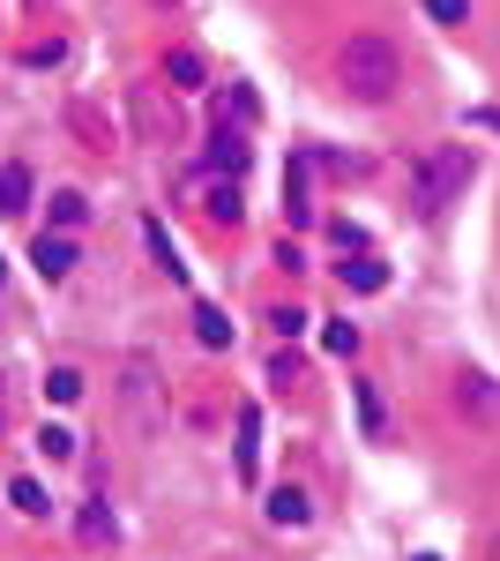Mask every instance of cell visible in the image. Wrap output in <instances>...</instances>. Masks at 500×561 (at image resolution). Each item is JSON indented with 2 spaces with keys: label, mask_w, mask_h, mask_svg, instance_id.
I'll return each instance as SVG.
<instances>
[{
  "label": "cell",
  "mask_w": 500,
  "mask_h": 561,
  "mask_svg": "<svg viewBox=\"0 0 500 561\" xmlns=\"http://www.w3.org/2000/svg\"><path fill=\"white\" fill-rule=\"evenodd\" d=\"M426 15L449 23V31H463V23H470V0H426Z\"/></svg>",
  "instance_id": "20"
},
{
  "label": "cell",
  "mask_w": 500,
  "mask_h": 561,
  "mask_svg": "<svg viewBox=\"0 0 500 561\" xmlns=\"http://www.w3.org/2000/svg\"><path fill=\"white\" fill-rule=\"evenodd\" d=\"M359 427H367V434H381V397H374L367 382H359Z\"/></svg>",
  "instance_id": "24"
},
{
  "label": "cell",
  "mask_w": 500,
  "mask_h": 561,
  "mask_svg": "<svg viewBox=\"0 0 500 561\" xmlns=\"http://www.w3.org/2000/svg\"><path fill=\"white\" fill-rule=\"evenodd\" d=\"M418 561H441V554H418Z\"/></svg>",
  "instance_id": "28"
},
{
  "label": "cell",
  "mask_w": 500,
  "mask_h": 561,
  "mask_svg": "<svg viewBox=\"0 0 500 561\" xmlns=\"http://www.w3.org/2000/svg\"><path fill=\"white\" fill-rule=\"evenodd\" d=\"M195 337H202V345L217 352V345H232V322H224L217 307H195Z\"/></svg>",
  "instance_id": "17"
},
{
  "label": "cell",
  "mask_w": 500,
  "mask_h": 561,
  "mask_svg": "<svg viewBox=\"0 0 500 561\" xmlns=\"http://www.w3.org/2000/svg\"><path fill=\"white\" fill-rule=\"evenodd\" d=\"M8 502H15L23 517H45V510H53V502H45V486H38V479H8Z\"/></svg>",
  "instance_id": "16"
},
{
  "label": "cell",
  "mask_w": 500,
  "mask_h": 561,
  "mask_svg": "<svg viewBox=\"0 0 500 561\" xmlns=\"http://www.w3.org/2000/svg\"><path fill=\"white\" fill-rule=\"evenodd\" d=\"M269 322H277V337H299V330H306V314H299V307H277Z\"/></svg>",
  "instance_id": "25"
},
{
  "label": "cell",
  "mask_w": 500,
  "mask_h": 561,
  "mask_svg": "<svg viewBox=\"0 0 500 561\" xmlns=\"http://www.w3.org/2000/svg\"><path fill=\"white\" fill-rule=\"evenodd\" d=\"M284 210H292V225H306V217H314V203H306V158H292V180H284Z\"/></svg>",
  "instance_id": "14"
},
{
  "label": "cell",
  "mask_w": 500,
  "mask_h": 561,
  "mask_svg": "<svg viewBox=\"0 0 500 561\" xmlns=\"http://www.w3.org/2000/svg\"><path fill=\"white\" fill-rule=\"evenodd\" d=\"M202 217H209V225H240V187H232V180H224V187H209Z\"/></svg>",
  "instance_id": "12"
},
{
  "label": "cell",
  "mask_w": 500,
  "mask_h": 561,
  "mask_svg": "<svg viewBox=\"0 0 500 561\" xmlns=\"http://www.w3.org/2000/svg\"><path fill=\"white\" fill-rule=\"evenodd\" d=\"M68 128L90 135V150H105V128H97V113H90V105H68Z\"/></svg>",
  "instance_id": "21"
},
{
  "label": "cell",
  "mask_w": 500,
  "mask_h": 561,
  "mask_svg": "<svg viewBox=\"0 0 500 561\" xmlns=\"http://www.w3.org/2000/svg\"><path fill=\"white\" fill-rule=\"evenodd\" d=\"M486 561H500V531H493V547H486Z\"/></svg>",
  "instance_id": "27"
},
{
  "label": "cell",
  "mask_w": 500,
  "mask_h": 561,
  "mask_svg": "<svg viewBox=\"0 0 500 561\" xmlns=\"http://www.w3.org/2000/svg\"><path fill=\"white\" fill-rule=\"evenodd\" d=\"M202 83H209L202 53H195V45H172L165 53V90H202Z\"/></svg>",
  "instance_id": "6"
},
{
  "label": "cell",
  "mask_w": 500,
  "mask_h": 561,
  "mask_svg": "<svg viewBox=\"0 0 500 561\" xmlns=\"http://www.w3.org/2000/svg\"><path fill=\"white\" fill-rule=\"evenodd\" d=\"M232 465H240V479H254V465H261V412H254V404H240V442H232Z\"/></svg>",
  "instance_id": "7"
},
{
  "label": "cell",
  "mask_w": 500,
  "mask_h": 561,
  "mask_svg": "<svg viewBox=\"0 0 500 561\" xmlns=\"http://www.w3.org/2000/svg\"><path fill=\"white\" fill-rule=\"evenodd\" d=\"M456 412L470 427H500V382L493 375H456Z\"/></svg>",
  "instance_id": "4"
},
{
  "label": "cell",
  "mask_w": 500,
  "mask_h": 561,
  "mask_svg": "<svg viewBox=\"0 0 500 561\" xmlns=\"http://www.w3.org/2000/svg\"><path fill=\"white\" fill-rule=\"evenodd\" d=\"M45 210H53V225H60V232H75V225L90 217V195H75V187H60V195H53Z\"/></svg>",
  "instance_id": "13"
},
{
  "label": "cell",
  "mask_w": 500,
  "mask_h": 561,
  "mask_svg": "<svg viewBox=\"0 0 500 561\" xmlns=\"http://www.w3.org/2000/svg\"><path fill=\"white\" fill-rule=\"evenodd\" d=\"M336 270H344V285H351V293H381V285H388V270H381L374 248H351V262H336Z\"/></svg>",
  "instance_id": "8"
},
{
  "label": "cell",
  "mask_w": 500,
  "mask_h": 561,
  "mask_svg": "<svg viewBox=\"0 0 500 561\" xmlns=\"http://www.w3.org/2000/svg\"><path fill=\"white\" fill-rule=\"evenodd\" d=\"M209 165H217V173H240V165H247V128H224V121H217V135H209Z\"/></svg>",
  "instance_id": "9"
},
{
  "label": "cell",
  "mask_w": 500,
  "mask_h": 561,
  "mask_svg": "<svg viewBox=\"0 0 500 561\" xmlns=\"http://www.w3.org/2000/svg\"><path fill=\"white\" fill-rule=\"evenodd\" d=\"M31 262H38V277H45V285H60V277L75 270V240H68V232H38Z\"/></svg>",
  "instance_id": "5"
},
{
  "label": "cell",
  "mask_w": 500,
  "mask_h": 561,
  "mask_svg": "<svg viewBox=\"0 0 500 561\" xmlns=\"http://www.w3.org/2000/svg\"><path fill=\"white\" fill-rule=\"evenodd\" d=\"M478 180V158H470V142H441V150H426L411 158V173H404V195H411L418 217H441L449 203H463V187Z\"/></svg>",
  "instance_id": "2"
},
{
  "label": "cell",
  "mask_w": 500,
  "mask_h": 561,
  "mask_svg": "<svg viewBox=\"0 0 500 561\" xmlns=\"http://www.w3.org/2000/svg\"><path fill=\"white\" fill-rule=\"evenodd\" d=\"M127 128H135V142H150V150H172V142L187 135L179 98H172L165 83H135L127 90Z\"/></svg>",
  "instance_id": "3"
},
{
  "label": "cell",
  "mask_w": 500,
  "mask_h": 561,
  "mask_svg": "<svg viewBox=\"0 0 500 561\" xmlns=\"http://www.w3.org/2000/svg\"><path fill=\"white\" fill-rule=\"evenodd\" d=\"M83 547H113V517L105 510H83Z\"/></svg>",
  "instance_id": "23"
},
{
  "label": "cell",
  "mask_w": 500,
  "mask_h": 561,
  "mask_svg": "<svg viewBox=\"0 0 500 561\" xmlns=\"http://www.w3.org/2000/svg\"><path fill=\"white\" fill-rule=\"evenodd\" d=\"M38 449L53 457V465H68V457H75V434L68 427H38Z\"/></svg>",
  "instance_id": "19"
},
{
  "label": "cell",
  "mask_w": 500,
  "mask_h": 561,
  "mask_svg": "<svg viewBox=\"0 0 500 561\" xmlns=\"http://www.w3.org/2000/svg\"><path fill=\"white\" fill-rule=\"evenodd\" d=\"M261 510H269V524H277V531H299V524L314 517V510H306V494H299V486H277V494H269V502H261Z\"/></svg>",
  "instance_id": "10"
},
{
  "label": "cell",
  "mask_w": 500,
  "mask_h": 561,
  "mask_svg": "<svg viewBox=\"0 0 500 561\" xmlns=\"http://www.w3.org/2000/svg\"><path fill=\"white\" fill-rule=\"evenodd\" d=\"M470 128H493L500 135V105H478V113H470Z\"/></svg>",
  "instance_id": "26"
},
{
  "label": "cell",
  "mask_w": 500,
  "mask_h": 561,
  "mask_svg": "<svg viewBox=\"0 0 500 561\" xmlns=\"http://www.w3.org/2000/svg\"><path fill=\"white\" fill-rule=\"evenodd\" d=\"M31 203V165H0V217H15Z\"/></svg>",
  "instance_id": "11"
},
{
  "label": "cell",
  "mask_w": 500,
  "mask_h": 561,
  "mask_svg": "<svg viewBox=\"0 0 500 561\" xmlns=\"http://www.w3.org/2000/svg\"><path fill=\"white\" fill-rule=\"evenodd\" d=\"M45 389H53V404H75V397H83V375H75V367H53Z\"/></svg>",
  "instance_id": "18"
},
{
  "label": "cell",
  "mask_w": 500,
  "mask_h": 561,
  "mask_svg": "<svg viewBox=\"0 0 500 561\" xmlns=\"http://www.w3.org/2000/svg\"><path fill=\"white\" fill-rule=\"evenodd\" d=\"M322 345H329L336 359H351V352H359V330H351V322H329V330H322Z\"/></svg>",
  "instance_id": "22"
},
{
  "label": "cell",
  "mask_w": 500,
  "mask_h": 561,
  "mask_svg": "<svg viewBox=\"0 0 500 561\" xmlns=\"http://www.w3.org/2000/svg\"><path fill=\"white\" fill-rule=\"evenodd\" d=\"M336 83H344V98H359V105H381V98H396V83H404V53L381 38V31H359V38L336 45Z\"/></svg>",
  "instance_id": "1"
},
{
  "label": "cell",
  "mask_w": 500,
  "mask_h": 561,
  "mask_svg": "<svg viewBox=\"0 0 500 561\" xmlns=\"http://www.w3.org/2000/svg\"><path fill=\"white\" fill-rule=\"evenodd\" d=\"M224 113H232V128H254V121H261V98H254L247 83H232L224 90Z\"/></svg>",
  "instance_id": "15"
}]
</instances>
